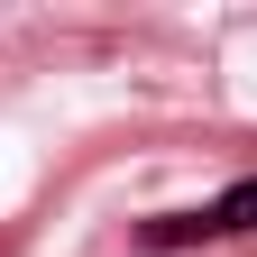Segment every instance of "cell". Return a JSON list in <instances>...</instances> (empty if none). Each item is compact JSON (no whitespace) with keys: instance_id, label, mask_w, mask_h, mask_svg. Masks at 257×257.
Masks as SVG:
<instances>
[{"instance_id":"6da1fadb","label":"cell","mask_w":257,"mask_h":257,"mask_svg":"<svg viewBox=\"0 0 257 257\" xmlns=\"http://www.w3.org/2000/svg\"><path fill=\"white\" fill-rule=\"evenodd\" d=\"M257 230V175H239L230 193H211V202H193V211H166V220H147V248H193V239H239Z\"/></svg>"}]
</instances>
